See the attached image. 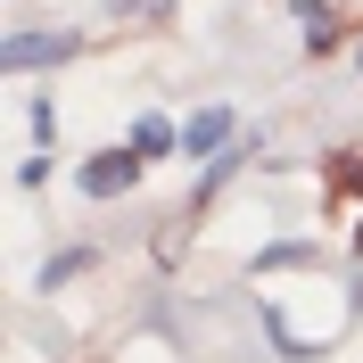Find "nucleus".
Here are the masks:
<instances>
[{
    "mask_svg": "<svg viewBox=\"0 0 363 363\" xmlns=\"http://www.w3.org/2000/svg\"><path fill=\"white\" fill-rule=\"evenodd\" d=\"M165 149H182V133L165 124V116H140V124H133V157L149 165V157H165Z\"/></svg>",
    "mask_w": 363,
    "mask_h": 363,
    "instance_id": "39448f33",
    "label": "nucleus"
},
{
    "mask_svg": "<svg viewBox=\"0 0 363 363\" xmlns=\"http://www.w3.org/2000/svg\"><path fill=\"white\" fill-rule=\"evenodd\" d=\"M83 264H91L83 248H67V256H50V264H42V289H58V281H74V272H83Z\"/></svg>",
    "mask_w": 363,
    "mask_h": 363,
    "instance_id": "6e6552de",
    "label": "nucleus"
},
{
    "mask_svg": "<svg viewBox=\"0 0 363 363\" xmlns=\"http://www.w3.org/2000/svg\"><path fill=\"white\" fill-rule=\"evenodd\" d=\"M248 157H256V140H240V149H223V157L206 165V182H199V199H215V190H223V182L240 174V165H248Z\"/></svg>",
    "mask_w": 363,
    "mask_h": 363,
    "instance_id": "0eeeda50",
    "label": "nucleus"
},
{
    "mask_svg": "<svg viewBox=\"0 0 363 363\" xmlns=\"http://www.w3.org/2000/svg\"><path fill=\"white\" fill-rule=\"evenodd\" d=\"M289 17L306 25V50H314V58L339 42V9H330V0H289Z\"/></svg>",
    "mask_w": 363,
    "mask_h": 363,
    "instance_id": "20e7f679",
    "label": "nucleus"
},
{
    "mask_svg": "<svg viewBox=\"0 0 363 363\" xmlns=\"http://www.w3.org/2000/svg\"><path fill=\"white\" fill-rule=\"evenodd\" d=\"M223 140H231V108H199L190 124H182V157H223Z\"/></svg>",
    "mask_w": 363,
    "mask_h": 363,
    "instance_id": "7ed1b4c3",
    "label": "nucleus"
},
{
    "mask_svg": "<svg viewBox=\"0 0 363 363\" xmlns=\"http://www.w3.org/2000/svg\"><path fill=\"white\" fill-rule=\"evenodd\" d=\"M355 67H363V42H355Z\"/></svg>",
    "mask_w": 363,
    "mask_h": 363,
    "instance_id": "1a4fd4ad",
    "label": "nucleus"
},
{
    "mask_svg": "<svg viewBox=\"0 0 363 363\" xmlns=\"http://www.w3.org/2000/svg\"><path fill=\"white\" fill-rule=\"evenodd\" d=\"M74 33H9V42H0V67L9 74H33V67H67L74 58Z\"/></svg>",
    "mask_w": 363,
    "mask_h": 363,
    "instance_id": "f257e3e1",
    "label": "nucleus"
},
{
    "mask_svg": "<svg viewBox=\"0 0 363 363\" xmlns=\"http://www.w3.org/2000/svg\"><path fill=\"white\" fill-rule=\"evenodd\" d=\"M289 264H322V248H314V240H281V248L256 256V272H289Z\"/></svg>",
    "mask_w": 363,
    "mask_h": 363,
    "instance_id": "423d86ee",
    "label": "nucleus"
},
{
    "mask_svg": "<svg viewBox=\"0 0 363 363\" xmlns=\"http://www.w3.org/2000/svg\"><path fill=\"white\" fill-rule=\"evenodd\" d=\"M74 182H83V199H124V190L140 182V157H133V149H99Z\"/></svg>",
    "mask_w": 363,
    "mask_h": 363,
    "instance_id": "f03ea898",
    "label": "nucleus"
}]
</instances>
